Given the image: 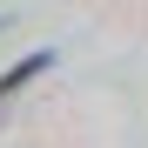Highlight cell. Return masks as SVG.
<instances>
[{"label": "cell", "mask_w": 148, "mask_h": 148, "mask_svg": "<svg viewBox=\"0 0 148 148\" xmlns=\"http://www.w3.org/2000/svg\"><path fill=\"white\" fill-rule=\"evenodd\" d=\"M47 67H54V54H47V47H40V54H27L20 67H7V74H0V108H7L14 94H20V88L34 81V74H47Z\"/></svg>", "instance_id": "obj_1"}]
</instances>
